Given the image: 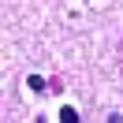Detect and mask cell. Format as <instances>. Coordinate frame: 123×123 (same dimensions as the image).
I'll return each mask as SVG.
<instances>
[{"label": "cell", "instance_id": "obj_1", "mask_svg": "<svg viewBox=\"0 0 123 123\" xmlns=\"http://www.w3.org/2000/svg\"><path fill=\"white\" fill-rule=\"evenodd\" d=\"M26 86H30L34 93H45V90H49V86H45V78H41V75H30V78H26Z\"/></svg>", "mask_w": 123, "mask_h": 123}, {"label": "cell", "instance_id": "obj_2", "mask_svg": "<svg viewBox=\"0 0 123 123\" xmlns=\"http://www.w3.org/2000/svg\"><path fill=\"white\" fill-rule=\"evenodd\" d=\"M60 123H78V112H75L71 105H63V108H60Z\"/></svg>", "mask_w": 123, "mask_h": 123}, {"label": "cell", "instance_id": "obj_3", "mask_svg": "<svg viewBox=\"0 0 123 123\" xmlns=\"http://www.w3.org/2000/svg\"><path fill=\"white\" fill-rule=\"evenodd\" d=\"M119 49H123V41H119Z\"/></svg>", "mask_w": 123, "mask_h": 123}]
</instances>
